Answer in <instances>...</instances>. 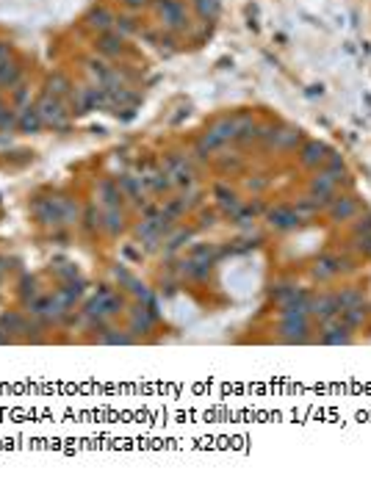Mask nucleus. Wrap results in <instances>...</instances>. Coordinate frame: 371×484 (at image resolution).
I'll use <instances>...</instances> for the list:
<instances>
[{
	"label": "nucleus",
	"mask_w": 371,
	"mask_h": 484,
	"mask_svg": "<svg viewBox=\"0 0 371 484\" xmlns=\"http://www.w3.org/2000/svg\"><path fill=\"white\" fill-rule=\"evenodd\" d=\"M341 272H352V260H349L347 254H322V257L313 263V269H310L313 279H319V282L332 279V277H338Z\"/></svg>",
	"instance_id": "obj_5"
},
{
	"label": "nucleus",
	"mask_w": 371,
	"mask_h": 484,
	"mask_svg": "<svg viewBox=\"0 0 371 484\" xmlns=\"http://www.w3.org/2000/svg\"><path fill=\"white\" fill-rule=\"evenodd\" d=\"M94 47H97V53L100 56H106V58H119L128 47H125V36L122 34H116V31H106V34H100L97 36V42H94Z\"/></svg>",
	"instance_id": "obj_11"
},
{
	"label": "nucleus",
	"mask_w": 371,
	"mask_h": 484,
	"mask_svg": "<svg viewBox=\"0 0 371 484\" xmlns=\"http://www.w3.org/2000/svg\"><path fill=\"white\" fill-rule=\"evenodd\" d=\"M11 105H14L17 111H23V108H28V105H34V103H31V86H25V83H20V86L14 89V97H11Z\"/></svg>",
	"instance_id": "obj_37"
},
{
	"label": "nucleus",
	"mask_w": 371,
	"mask_h": 484,
	"mask_svg": "<svg viewBox=\"0 0 371 484\" xmlns=\"http://www.w3.org/2000/svg\"><path fill=\"white\" fill-rule=\"evenodd\" d=\"M103 230H106V235H111V238H119L122 232L128 230V216H125L122 205L103 207Z\"/></svg>",
	"instance_id": "obj_14"
},
{
	"label": "nucleus",
	"mask_w": 371,
	"mask_h": 484,
	"mask_svg": "<svg viewBox=\"0 0 371 484\" xmlns=\"http://www.w3.org/2000/svg\"><path fill=\"white\" fill-rule=\"evenodd\" d=\"M310 332V316H297V319H280V338L285 344H305Z\"/></svg>",
	"instance_id": "obj_6"
},
{
	"label": "nucleus",
	"mask_w": 371,
	"mask_h": 484,
	"mask_svg": "<svg viewBox=\"0 0 371 484\" xmlns=\"http://www.w3.org/2000/svg\"><path fill=\"white\" fill-rule=\"evenodd\" d=\"M36 297H39V282H36V277L23 274V279H20V299H23V304L34 302Z\"/></svg>",
	"instance_id": "obj_34"
},
{
	"label": "nucleus",
	"mask_w": 371,
	"mask_h": 484,
	"mask_svg": "<svg viewBox=\"0 0 371 484\" xmlns=\"http://www.w3.org/2000/svg\"><path fill=\"white\" fill-rule=\"evenodd\" d=\"M153 9L161 20L163 31H169V34L188 31V11L181 0H153Z\"/></svg>",
	"instance_id": "obj_3"
},
{
	"label": "nucleus",
	"mask_w": 371,
	"mask_h": 484,
	"mask_svg": "<svg viewBox=\"0 0 371 484\" xmlns=\"http://www.w3.org/2000/svg\"><path fill=\"white\" fill-rule=\"evenodd\" d=\"M341 313V304L335 294H322V297H313L310 299V316H316L319 321H330V319H338Z\"/></svg>",
	"instance_id": "obj_10"
},
{
	"label": "nucleus",
	"mask_w": 371,
	"mask_h": 484,
	"mask_svg": "<svg viewBox=\"0 0 371 484\" xmlns=\"http://www.w3.org/2000/svg\"><path fill=\"white\" fill-rule=\"evenodd\" d=\"M213 197H216V202H219V207L225 210V213H235L238 207H241V200H238V194L233 191V188H228V185H216L213 188Z\"/></svg>",
	"instance_id": "obj_23"
},
{
	"label": "nucleus",
	"mask_w": 371,
	"mask_h": 484,
	"mask_svg": "<svg viewBox=\"0 0 371 484\" xmlns=\"http://www.w3.org/2000/svg\"><path fill=\"white\" fill-rule=\"evenodd\" d=\"M194 11L203 23H213L219 17V0H194Z\"/></svg>",
	"instance_id": "obj_30"
},
{
	"label": "nucleus",
	"mask_w": 371,
	"mask_h": 484,
	"mask_svg": "<svg viewBox=\"0 0 371 484\" xmlns=\"http://www.w3.org/2000/svg\"><path fill=\"white\" fill-rule=\"evenodd\" d=\"M114 23H116V14L111 9H106V6H97L89 11V17H86V25L97 31V34H106V31H114Z\"/></svg>",
	"instance_id": "obj_17"
},
{
	"label": "nucleus",
	"mask_w": 371,
	"mask_h": 484,
	"mask_svg": "<svg viewBox=\"0 0 371 484\" xmlns=\"http://www.w3.org/2000/svg\"><path fill=\"white\" fill-rule=\"evenodd\" d=\"M258 125L253 116L241 114L235 116V141L238 144H253V141H258Z\"/></svg>",
	"instance_id": "obj_20"
},
{
	"label": "nucleus",
	"mask_w": 371,
	"mask_h": 484,
	"mask_svg": "<svg viewBox=\"0 0 371 484\" xmlns=\"http://www.w3.org/2000/svg\"><path fill=\"white\" fill-rule=\"evenodd\" d=\"M213 222H216V213H203V222H200V225H203V227H210Z\"/></svg>",
	"instance_id": "obj_44"
},
{
	"label": "nucleus",
	"mask_w": 371,
	"mask_h": 484,
	"mask_svg": "<svg viewBox=\"0 0 371 484\" xmlns=\"http://www.w3.org/2000/svg\"><path fill=\"white\" fill-rule=\"evenodd\" d=\"M322 335H319V344L325 346H347L352 344V329H349L344 321L338 319H330V321H322Z\"/></svg>",
	"instance_id": "obj_8"
},
{
	"label": "nucleus",
	"mask_w": 371,
	"mask_h": 484,
	"mask_svg": "<svg viewBox=\"0 0 371 484\" xmlns=\"http://www.w3.org/2000/svg\"><path fill=\"white\" fill-rule=\"evenodd\" d=\"M34 105L39 108V114L45 119V128H53V130H67L70 128L72 111H67V103L61 97H53V94L45 92Z\"/></svg>",
	"instance_id": "obj_2"
},
{
	"label": "nucleus",
	"mask_w": 371,
	"mask_h": 484,
	"mask_svg": "<svg viewBox=\"0 0 371 484\" xmlns=\"http://www.w3.org/2000/svg\"><path fill=\"white\" fill-rule=\"evenodd\" d=\"M42 128H45V119H42L36 105H28V108L20 111V119H17V130L20 133H39Z\"/></svg>",
	"instance_id": "obj_19"
},
{
	"label": "nucleus",
	"mask_w": 371,
	"mask_h": 484,
	"mask_svg": "<svg viewBox=\"0 0 371 484\" xmlns=\"http://www.w3.org/2000/svg\"><path fill=\"white\" fill-rule=\"evenodd\" d=\"M338 297V304H341V310L344 307H355V304H366V297H363V291L360 288H355V285H349L344 288L341 294H335Z\"/></svg>",
	"instance_id": "obj_32"
},
{
	"label": "nucleus",
	"mask_w": 371,
	"mask_h": 484,
	"mask_svg": "<svg viewBox=\"0 0 371 484\" xmlns=\"http://www.w3.org/2000/svg\"><path fill=\"white\" fill-rule=\"evenodd\" d=\"M6 108H9V103H6V100H0V119H3V111H6Z\"/></svg>",
	"instance_id": "obj_46"
},
{
	"label": "nucleus",
	"mask_w": 371,
	"mask_h": 484,
	"mask_svg": "<svg viewBox=\"0 0 371 484\" xmlns=\"http://www.w3.org/2000/svg\"><path fill=\"white\" fill-rule=\"evenodd\" d=\"M114 31L122 34V36H131V34H139V25H136V20L131 14H125V17H116Z\"/></svg>",
	"instance_id": "obj_39"
},
{
	"label": "nucleus",
	"mask_w": 371,
	"mask_h": 484,
	"mask_svg": "<svg viewBox=\"0 0 371 484\" xmlns=\"http://www.w3.org/2000/svg\"><path fill=\"white\" fill-rule=\"evenodd\" d=\"M128 11H144V9H150L153 6V0H119Z\"/></svg>",
	"instance_id": "obj_40"
},
{
	"label": "nucleus",
	"mask_w": 371,
	"mask_h": 484,
	"mask_svg": "<svg viewBox=\"0 0 371 484\" xmlns=\"http://www.w3.org/2000/svg\"><path fill=\"white\" fill-rule=\"evenodd\" d=\"M122 310H125V299L119 294H114L108 285H100V291L83 304L86 319H114Z\"/></svg>",
	"instance_id": "obj_1"
},
{
	"label": "nucleus",
	"mask_w": 371,
	"mask_h": 484,
	"mask_svg": "<svg viewBox=\"0 0 371 484\" xmlns=\"http://www.w3.org/2000/svg\"><path fill=\"white\" fill-rule=\"evenodd\" d=\"M81 222H83V230L94 235L97 230H103V210H97V205H86L81 213Z\"/></svg>",
	"instance_id": "obj_25"
},
{
	"label": "nucleus",
	"mask_w": 371,
	"mask_h": 484,
	"mask_svg": "<svg viewBox=\"0 0 371 484\" xmlns=\"http://www.w3.org/2000/svg\"><path fill=\"white\" fill-rule=\"evenodd\" d=\"M122 252L128 254V257H131V260H141V252H136V249H133V247H131V244H128V247H125V249H122Z\"/></svg>",
	"instance_id": "obj_43"
},
{
	"label": "nucleus",
	"mask_w": 371,
	"mask_h": 484,
	"mask_svg": "<svg viewBox=\"0 0 371 484\" xmlns=\"http://www.w3.org/2000/svg\"><path fill=\"white\" fill-rule=\"evenodd\" d=\"M188 238H191V230H172L166 238H163V244H166V247H163V252L175 254L181 247H183L186 241H188Z\"/></svg>",
	"instance_id": "obj_33"
},
{
	"label": "nucleus",
	"mask_w": 371,
	"mask_h": 484,
	"mask_svg": "<svg viewBox=\"0 0 371 484\" xmlns=\"http://www.w3.org/2000/svg\"><path fill=\"white\" fill-rule=\"evenodd\" d=\"M119 188H122V194H125V200H131L133 205L144 207V185H141L139 177H133V175H119Z\"/></svg>",
	"instance_id": "obj_18"
},
{
	"label": "nucleus",
	"mask_w": 371,
	"mask_h": 484,
	"mask_svg": "<svg viewBox=\"0 0 371 484\" xmlns=\"http://www.w3.org/2000/svg\"><path fill=\"white\" fill-rule=\"evenodd\" d=\"M327 147L322 141H305L300 150V163L302 166H308V169H316V166H325L327 161Z\"/></svg>",
	"instance_id": "obj_15"
},
{
	"label": "nucleus",
	"mask_w": 371,
	"mask_h": 484,
	"mask_svg": "<svg viewBox=\"0 0 371 484\" xmlns=\"http://www.w3.org/2000/svg\"><path fill=\"white\" fill-rule=\"evenodd\" d=\"M128 316H131V332L139 338V335H150L153 329H156V324H158V316L147 307V304H136V307H131L128 310Z\"/></svg>",
	"instance_id": "obj_7"
},
{
	"label": "nucleus",
	"mask_w": 371,
	"mask_h": 484,
	"mask_svg": "<svg viewBox=\"0 0 371 484\" xmlns=\"http://www.w3.org/2000/svg\"><path fill=\"white\" fill-rule=\"evenodd\" d=\"M210 130L222 138L225 144H230V141H235V116H222V119H216V122L210 125Z\"/></svg>",
	"instance_id": "obj_26"
},
{
	"label": "nucleus",
	"mask_w": 371,
	"mask_h": 484,
	"mask_svg": "<svg viewBox=\"0 0 371 484\" xmlns=\"http://www.w3.org/2000/svg\"><path fill=\"white\" fill-rule=\"evenodd\" d=\"M266 222H269V227H275V230H294V227L302 225L300 213L288 205H278L272 207V210H266Z\"/></svg>",
	"instance_id": "obj_9"
},
{
	"label": "nucleus",
	"mask_w": 371,
	"mask_h": 484,
	"mask_svg": "<svg viewBox=\"0 0 371 484\" xmlns=\"http://www.w3.org/2000/svg\"><path fill=\"white\" fill-rule=\"evenodd\" d=\"M94 191H97V202H103V207H119L125 202V194H122V188H119L114 177L100 180Z\"/></svg>",
	"instance_id": "obj_13"
},
{
	"label": "nucleus",
	"mask_w": 371,
	"mask_h": 484,
	"mask_svg": "<svg viewBox=\"0 0 371 484\" xmlns=\"http://www.w3.org/2000/svg\"><path fill=\"white\" fill-rule=\"evenodd\" d=\"M11 341H14V338H11V335H9V332H6V329H3V326H0V346L11 344Z\"/></svg>",
	"instance_id": "obj_45"
},
{
	"label": "nucleus",
	"mask_w": 371,
	"mask_h": 484,
	"mask_svg": "<svg viewBox=\"0 0 371 484\" xmlns=\"http://www.w3.org/2000/svg\"><path fill=\"white\" fill-rule=\"evenodd\" d=\"M341 321L347 324L349 329H357V326H363V321H366V304L344 307V310H341Z\"/></svg>",
	"instance_id": "obj_28"
},
{
	"label": "nucleus",
	"mask_w": 371,
	"mask_h": 484,
	"mask_svg": "<svg viewBox=\"0 0 371 484\" xmlns=\"http://www.w3.org/2000/svg\"><path fill=\"white\" fill-rule=\"evenodd\" d=\"M17 119H20V111L14 105H9L3 111V119H0V133H14L17 130Z\"/></svg>",
	"instance_id": "obj_36"
},
{
	"label": "nucleus",
	"mask_w": 371,
	"mask_h": 484,
	"mask_svg": "<svg viewBox=\"0 0 371 484\" xmlns=\"http://www.w3.org/2000/svg\"><path fill=\"white\" fill-rule=\"evenodd\" d=\"M97 344H103V346H131V344H136V335L128 329V332H122V329H103L97 338H94Z\"/></svg>",
	"instance_id": "obj_22"
},
{
	"label": "nucleus",
	"mask_w": 371,
	"mask_h": 484,
	"mask_svg": "<svg viewBox=\"0 0 371 484\" xmlns=\"http://www.w3.org/2000/svg\"><path fill=\"white\" fill-rule=\"evenodd\" d=\"M330 210V219L332 222H349L360 213V202L355 197H335V202L327 207Z\"/></svg>",
	"instance_id": "obj_16"
},
{
	"label": "nucleus",
	"mask_w": 371,
	"mask_h": 484,
	"mask_svg": "<svg viewBox=\"0 0 371 484\" xmlns=\"http://www.w3.org/2000/svg\"><path fill=\"white\" fill-rule=\"evenodd\" d=\"M53 272H56V277H59V282H67V279H75V277H81L78 266H75V263H70V260H61L59 266H53Z\"/></svg>",
	"instance_id": "obj_38"
},
{
	"label": "nucleus",
	"mask_w": 371,
	"mask_h": 484,
	"mask_svg": "<svg viewBox=\"0 0 371 484\" xmlns=\"http://www.w3.org/2000/svg\"><path fill=\"white\" fill-rule=\"evenodd\" d=\"M352 232H355V235H369L371 232V213L369 216H363V219H357V225L352 227Z\"/></svg>",
	"instance_id": "obj_41"
},
{
	"label": "nucleus",
	"mask_w": 371,
	"mask_h": 484,
	"mask_svg": "<svg viewBox=\"0 0 371 484\" xmlns=\"http://www.w3.org/2000/svg\"><path fill=\"white\" fill-rule=\"evenodd\" d=\"M81 205H78V200H72V197H61V225L64 227H75L78 222H81Z\"/></svg>",
	"instance_id": "obj_24"
},
{
	"label": "nucleus",
	"mask_w": 371,
	"mask_h": 484,
	"mask_svg": "<svg viewBox=\"0 0 371 484\" xmlns=\"http://www.w3.org/2000/svg\"><path fill=\"white\" fill-rule=\"evenodd\" d=\"M294 210L300 213V219L305 222V219H313V216H319L322 205H319V200H316L313 194H305V197H300V200H297Z\"/></svg>",
	"instance_id": "obj_27"
},
{
	"label": "nucleus",
	"mask_w": 371,
	"mask_h": 484,
	"mask_svg": "<svg viewBox=\"0 0 371 484\" xmlns=\"http://www.w3.org/2000/svg\"><path fill=\"white\" fill-rule=\"evenodd\" d=\"M11 56H14V45L6 42V39H0V64H3V61H11Z\"/></svg>",
	"instance_id": "obj_42"
},
{
	"label": "nucleus",
	"mask_w": 371,
	"mask_h": 484,
	"mask_svg": "<svg viewBox=\"0 0 371 484\" xmlns=\"http://www.w3.org/2000/svg\"><path fill=\"white\" fill-rule=\"evenodd\" d=\"M216 163H219L222 172H238V169L244 166V161H241L238 153H222V155L216 158Z\"/></svg>",
	"instance_id": "obj_35"
},
{
	"label": "nucleus",
	"mask_w": 371,
	"mask_h": 484,
	"mask_svg": "<svg viewBox=\"0 0 371 484\" xmlns=\"http://www.w3.org/2000/svg\"><path fill=\"white\" fill-rule=\"evenodd\" d=\"M300 291V285L297 282H291V279H283V282H278V285H272V297H275V302L278 304H285L288 299H294V294Z\"/></svg>",
	"instance_id": "obj_31"
},
{
	"label": "nucleus",
	"mask_w": 371,
	"mask_h": 484,
	"mask_svg": "<svg viewBox=\"0 0 371 484\" xmlns=\"http://www.w3.org/2000/svg\"><path fill=\"white\" fill-rule=\"evenodd\" d=\"M83 291H86V279H83V277H75V279H67V282H59L56 297L72 310L78 302L83 299Z\"/></svg>",
	"instance_id": "obj_12"
},
{
	"label": "nucleus",
	"mask_w": 371,
	"mask_h": 484,
	"mask_svg": "<svg viewBox=\"0 0 371 484\" xmlns=\"http://www.w3.org/2000/svg\"><path fill=\"white\" fill-rule=\"evenodd\" d=\"M45 92L53 94V97H61V100H67V97L75 92V86H72L70 75H64V72H53V75L47 78Z\"/></svg>",
	"instance_id": "obj_21"
},
{
	"label": "nucleus",
	"mask_w": 371,
	"mask_h": 484,
	"mask_svg": "<svg viewBox=\"0 0 371 484\" xmlns=\"http://www.w3.org/2000/svg\"><path fill=\"white\" fill-rule=\"evenodd\" d=\"M31 213L42 227H50V230L64 227L61 225V197H36L31 202Z\"/></svg>",
	"instance_id": "obj_4"
},
{
	"label": "nucleus",
	"mask_w": 371,
	"mask_h": 484,
	"mask_svg": "<svg viewBox=\"0 0 371 484\" xmlns=\"http://www.w3.org/2000/svg\"><path fill=\"white\" fill-rule=\"evenodd\" d=\"M302 141V133L294 128H280L278 138H275V150H294Z\"/></svg>",
	"instance_id": "obj_29"
}]
</instances>
